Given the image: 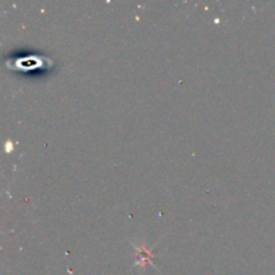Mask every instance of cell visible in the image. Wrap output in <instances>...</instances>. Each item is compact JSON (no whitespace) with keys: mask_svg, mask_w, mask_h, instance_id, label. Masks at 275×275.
Listing matches in <instances>:
<instances>
[{"mask_svg":"<svg viewBox=\"0 0 275 275\" xmlns=\"http://www.w3.org/2000/svg\"><path fill=\"white\" fill-rule=\"evenodd\" d=\"M150 259H152V254H150L149 248L146 246H138L136 247V264H141V266H145L146 263H149Z\"/></svg>","mask_w":275,"mask_h":275,"instance_id":"1","label":"cell"}]
</instances>
